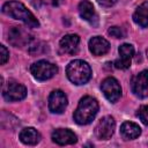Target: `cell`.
Wrapping results in <instances>:
<instances>
[{"mask_svg": "<svg viewBox=\"0 0 148 148\" xmlns=\"http://www.w3.org/2000/svg\"><path fill=\"white\" fill-rule=\"evenodd\" d=\"M30 72L36 80L46 81V80L53 77L58 73V67L50 61L39 60L37 62H34L30 66Z\"/></svg>", "mask_w": 148, "mask_h": 148, "instance_id": "277c9868", "label": "cell"}, {"mask_svg": "<svg viewBox=\"0 0 148 148\" xmlns=\"http://www.w3.org/2000/svg\"><path fill=\"white\" fill-rule=\"evenodd\" d=\"M77 9H79L80 16H81L84 21L89 22V23L92 24V25H97L98 17H97V14H96V12H95V8H94V6H92V3H91L90 1H88V0H82V1L79 3Z\"/></svg>", "mask_w": 148, "mask_h": 148, "instance_id": "4fadbf2b", "label": "cell"}, {"mask_svg": "<svg viewBox=\"0 0 148 148\" xmlns=\"http://www.w3.org/2000/svg\"><path fill=\"white\" fill-rule=\"evenodd\" d=\"M67 106V96L61 90H53L49 96V110L52 113H62Z\"/></svg>", "mask_w": 148, "mask_h": 148, "instance_id": "30bf717a", "label": "cell"}, {"mask_svg": "<svg viewBox=\"0 0 148 148\" xmlns=\"http://www.w3.org/2000/svg\"><path fill=\"white\" fill-rule=\"evenodd\" d=\"M47 51V44L44 42H38L29 47V53L31 56H39L42 53H45Z\"/></svg>", "mask_w": 148, "mask_h": 148, "instance_id": "d6986e66", "label": "cell"}, {"mask_svg": "<svg viewBox=\"0 0 148 148\" xmlns=\"http://www.w3.org/2000/svg\"><path fill=\"white\" fill-rule=\"evenodd\" d=\"M119 59L114 61V67L118 69H126L131 66V59L134 56V47L131 44H121L118 49Z\"/></svg>", "mask_w": 148, "mask_h": 148, "instance_id": "8fae6325", "label": "cell"}, {"mask_svg": "<svg viewBox=\"0 0 148 148\" xmlns=\"http://www.w3.org/2000/svg\"><path fill=\"white\" fill-rule=\"evenodd\" d=\"M18 138H20V140H21L22 143L29 145V146H34V145H37L39 142L40 134L34 127H25V128H23L20 132Z\"/></svg>", "mask_w": 148, "mask_h": 148, "instance_id": "2e32d148", "label": "cell"}, {"mask_svg": "<svg viewBox=\"0 0 148 148\" xmlns=\"http://www.w3.org/2000/svg\"><path fill=\"white\" fill-rule=\"evenodd\" d=\"M2 13L9 17L22 21L30 28H38L39 22L35 17V15L22 3L18 1H8L2 6Z\"/></svg>", "mask_w": 148, "mask_h": 148, "instance_id": "6da1fadb", "label": "cell"}, {"mask_svg": "<svg viewBox=\"0 0 148 148\" xmlns=\"http://www.w3.org/2000/svg\"><path fill=\"white\" fill-rule=\"evenodd\" d=\"M8 40L15 47H23L30 43L31 35L22 27H12L8 32Z\"/></svg>", "mask_w": 148, "mask_h": 148, "instance_id": "9c48e42d", "label": "cell"}, {"mask_svg": "<svg viewBox=\"0 0 148 148\" xmlns=\"http://www.w3.org/2000/svg\"><path fill=\"white\" fill-rule=\"evenodd\" d=\"M118 0H97V2L103 7H111L113 6Z\"/></svg>", "mask_w": 148, "mask_h": 148, "instance_id": "603a6c76", "label": "cell"}, {"mask_svg": "<svg viewBox=\"0 0 148 148\" xmlns=\"http://www.w3.org/2000/svg\"><path fill=\"white\" fill-rule=\"evenodd\" d=\"M89 51L94 54V56H103L109 50H110V44L109 42L101 37V36H95L92 38H90L89 40Z\"/></svg>", "mask_w": 148, "mask_h": 148, "instance_id": "9a60e30c", "label": "cell"}, {"mask_svg": "<svg viewBox=\"0 0 148 148\" xmlns=\"http://www.w3.org/2000/svg\"><path fill=\"white\" fill-rule=\"evenodd\" d=\"M98 112V102L91 96H84L80 99L73 118L79 125H87L94 120Z\"/></svg>", "mask_w": 148, "mask_h": 148, "instance_id": "7a4b0ae2", "label": "cell"}, {"mask_svg": "<svg viewBox=\"0 0 148 148\" xmlns=\"http://www.w3.org/2000/svg\"><path fill=\"white\" fill-rule=\"evenodd\" d=\"M116 121L111 116L103 117L95 127V135L98 140H109L113 135Z\"/></svg>", "mask_w": 148, "mask_h": 148, "instance_id": "52a82bcc", "label": "cell"}, {"mask_svg": "<svg viewBox=\"0 0 148 148\" xmlns=\"http://www.w3.org/2000/svg\"><path fill=\"white\" fill-rule=\"evenodd\" d=\"M101 89H102L104 96L106 97V99L111 103L118 102V99L121 96V87L114 77L104 79L101 84Z\"/></svg>", "mask_w": 148, "mask_h": 148, "instance_id": "8992f818", "label": "cell"}, {"mask_svg": "<svg viewBox=\"0 0 148 148\" xmlns=\"http://www.w3.org/2000/svg\"><path fill=\"white\" fill-rule=\"evenodd\" d=\"M51 2H52V5H53V6H56V7H57V6H60V5L64 2V0H51Z\"/></svg>", "mask_w": 148, "mask_h": 148, "instance_id": "cb8c5ba5", "label": "cell"}, {"mask_svg": "<svg viewBox=\"0 0 148 148\" xmlns=\"http://www.w3.org/2000/svg\"><path fill=\"white\" fill-rule=\"evenodd\" d=\"M120 134L125 140H133L141 134V128L135 123L125 121L120 126Z\"/></svg>", "mask_w": 148, "mask_h": 148, "instance_id": "e0dca14e", "label": "cell"}, {"mask_svg": "<svg viewBox=\"0 0 148 148\" xmlns=\"http://www.w3.org/2000/svg\"><path fill=\"white\" fill-rule=\"evenodd\" d=\"M108 34H109L110 36L114 37V38H124V37H125V31H124V29L120 28V27H117V25L111 27V28L108 30Z\"/></svg>", "mask_w": 148, "mask_h": 148, "instance_id": "ffe728a7", "label": "cell"}, {"mask_svg": "<svg viewBox=\"0 0 148 148\" xmlns=\"http://www.w3.org/2000/svg\"><path fill=\"white\" fill-rule=\"evenodd\" d=\"M2 96L7 102H18L25 98L27 89L20 82L15 80H9L2 87Z\"/></svg>", "mask_w": 148, "mask_h": 148, "instance_id": "5b68a950", "label": "cell"}, {"mask_svg": "<svg viewBox=\"0 0 148 148\" xmlns=\"http://www.w3.org/2000/svg\"><path fill=\"white\" fill-rule=\"evenodd\" d=\"M147 56H148V50H147Z\"/></svg>", "mask_w": 148, "mask_h": 148, "instance_id": "d4e9b609", "label": "cell"}, {"mask_svg": "<svg viewBox=\"0 0 148 148\" xmlns=\"http://www.w3.org/2000/svg\"><path fill=\"white\" fill-rule=\"evenodd\" d=\"M9 58V52L5 47V45H0V64L5 65Z\"/></svg>", "mask_w": 148, "mask_h": 148, "instance_id": "7402d4cb", "label": "cell"}, {"mask_svg": "<svg viewBox=\"0 0 148 148\" xmlns=\"http://www.w3.org/2000/svg\"><path fill=\"white\" fill-rule=\"evenodd\" d=\"M138 116L140 118V120L145 124L148 125V105H142L140 106L139 111H138Z\"/></svg>", "mask_w": 148, "mask_h": 148, "instance_id": "44dd1931", "label": "cell"}, {"mask_svg": "<svg viewBox=\"0 0 148 148\" xmlns=\"http://www.w3.org/2000/svg\"><path fill=\"white\" fill-rule=\"evenodd\" d=\"M79 44H80V37L75 34H68L60 39L59 46L64 53L75 54L79 50Z\"/></svg>", "mask_w": 148, "mask_h": 148, "instance_id": "5bb4252c", "label": "cell"}, {"mask_svg": "<svg viewBox=\"0 0 148 148\" xmlns=\"http://www.w3.org/2000/svg\"><path fill=\"white\" fill-rule=\"evenodd\" d=\"M132 92L139 97L145 98L148 96V71H141L139 74H136L131 82Z\"/></svg>", "mask_w": 148, "mask_h": 148, "instance_id": "ba28073f", "label": "cell"}, {"mask_svg": "<svg viewBox=\"0 0 148 148\" xmlns=\"http://www.w3.org/2000/svg\"><path fill=\"white\" fill-rule=\"evenodd\" d=\"M66 74L68 80L74 84H84L87 83L91 77V68L88 65V62L76 59L71 61L67 65Z\"/></svg>", "mask_w": 148, "mask_h": 148, "instance_id": "3957f363", "label": "cell"}, {"mask_svg": "<svg viewBox=\"0 0 148 148\" xmlns=\"http://www.w3.org/2000/svg\"><path fill=\"white\" fill-rule=\"evenodd\" d=\"M133 21L141 28L148 27V1L142 2L133 14Z\"/></svg>", "mask_w": 148, "mask_h": 148, "instance_id": "ac0fdd59", "label": "cell"}, {"mask_svg": "<svg viewBox=\"0 0 148 148\" xmlns=\"http://www.w3.org/2000/svg\"><path fill=\"white\" fill-rule=\"evenodd\" d=\"M52 141L59 146L73 145L77 141L76 134L68 128H58L52 132Z\"/></svg>", "mask_w": 148, "mask_h": 148, "instance_id": "7c38bea8", "label": "cell"}]
</instances>
